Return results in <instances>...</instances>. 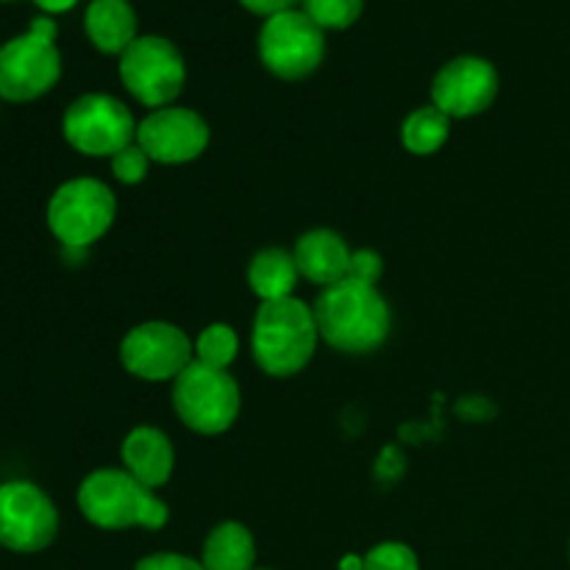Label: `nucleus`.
Masks as SVG:
<instances>
[{"mask_svg": "<svg viewBox=\"0 0 570 570\" xmlns=\"http://www.w3.org/2000/svg\"><path fill=\"white\" fill-rule=\"evenodd\" d=\"M351 250L340 234L328 232V228H317V232L304 234L295 245V265L298 273H304L309 282L332 287V284L343 282L351 271Z\"/></svg>", "mask_w": 570, "mask_h": 570, "instance_id": "4468645a", "label": "nucleus"}, {"mask_svg": "<svg viewBox=\"0 0 570 570\" xmlns=\"http://www.w3.org/2000/svg\"><path fill=\"white\" fill-rule=\"evenodd\" d=\"M295 0H243L245 9H250L254 14H265V17H276L282 11L293 9Z\"/></svg>", "mask_w": 570, "mask_h": 570, "instance_id": "a878e982", "label": "nucleus"}, {"mask_svg": "<svg viewBox=\"0 0 570 570\" xmlns=\"http://www.w3.org/2000/svg\"><path fill=\"white\" fill-rule=\"evenodd\" d=\"M499 92L493 65L476 56H462L438 72L432 87L434 106L449 117H471L488 109Z\"/></svg>", "mask_w": 570, "mask_h": 570, "instance_id": "ddd939ff", "label": "nucleus"}, {"mask_svg": "<svg viewBox=\"0 0 570 570\" xmlns=\"http://www.w3.org/2000/svg\"><path fill=\"white\" fill-rule=\"evenodd\" d=\"M449 139V115L438 106L412 111L404 122V145L412 154H434Z\"/></svg>", "mask_w": 570, "mask_h": 570, "instance_id": "6ab92c4d", "label": "nucleus"}, {"mask_svg": "<svg viewBox=\"0 0 570 570\" xmlns=\"http://www.w3.org/2000/svg\"><path fill=\"white\" fill-rule=\"evenodd\" d=\"M120 356L134 376L165 382L178 379L193 365V345L187 334L170 323H145L128 332L120 345Z\"/></svg>", "mask_w": 570, "mask_h": 570, "instance_id": "9b49d317", "label": "nucleus"}, {"mask_svg": "<svg viewBox=\"0 0 570 570\" xmlns=\"http://www.w3.org/2000/svg\"><path fill=\"white\" fill-rule=\"evenodd\" d=\"M137 570H206V568L181 554H154V557H145V560L137 566Z\"/></svg>", "mask_w": 570, "mask_h": 570, "instance_id": "393cba45", "label": "nucleus"}, {"mask_svg": "<svg viewBox=\"0 0 570 570\" xmlns=\"http://www.w3.org/2000/svg\"><path fill=\"white\" fill-rule=\"evenodd\" d=\"M312 312L321 337L345 354H367L390 332L387 301L379 295L376 284L360 278L345 276L323 289Z\"/></svg>", "mask_w": 570, "mask_h": 570, "instance_id": "f257e3e1", "label": "nucleus"}, {"mask_svg": "<svg viewBox=\"0 0 570 570\" xmlns=\"http://www.w3.org/2000/svg\"><path fill=\"white\" fill-rule=\"evenodd\" d=\"M87 33L104 53H126L137 33V17L126 0H92L87 9Z\"/></svg>", "mask_w": 570, "mask_h": 570, "instance_id": "dca6fc26", "label": "nucleus"}, {"mask_svg": "<svg viewBox=\"0 0 570 570\" xmlns=\"http://www.w3.org/2000/svg\"><path fill=\"white\" fill-rule=\"evenodd\" d=\"M37 6L45 11H67L76 6V0H37Z\"/></svg>", "mask_w": 570, "mask_h": 570, "instance_id": "bb28decb", "label": "nucleus"}, {"mask_svg": "<svg viewBox=\"0 0 570 570\" xmlns=\"http://www.w3.org/2000/svg\"><path fill=\"white\" fill-rule=\"evenodd\" d=\"M126 471L148 490L159 488L173 473V445L159 429L139 426L122 443Z\"/></svg>", "mask_w": 570, "mask_h": 570, "instance_id": "2eb2a0df", "label": "nucleus"}, {"mask_svg": "<svg viewBox=\"0 0 570 570\" xmlns=\"http://www.w3.org/2000/svg\"><path fill=\"white\" fill-rule=\"evenodd\" d=\"M326 39L323 28L315 26L304 11H282L267 17L259 33V53L267 70L282 78H304L321 65Z\"/></svg>", "mask_w": 570, "mask_h": 570, "instance_id": "6e6552de", "label": "nucleus"}, {"mask_svg": "<svg viewBox=\"0 0 570 570\" xmlns=\"http://www.w3.org/2000/svg\"><path fill=\"white\" fill-rule=\"evenodd\" d=\"M304 14L321 28H348L360 17L362 0H301Z\"/></svg>", "mask_w": 570, "mask_h": 570, "instance_id": "412c9836", "label": "nucleus"}, {"mask_svg": "<svg viewBox=\"0 0 570 570\" xmlns=\"http://www.w3.org/2000/svg\"><path fill=\"white\" fill-rule=\"evenodd\" d=\"M53 37V22L39 17L26 37L11 39L0 48V98L22 104L45 95L59 81L61 59Z\"/></svg>", "mask_w": 570, "mask_h": 570, "instance_id": "20e7f679", "label": "nucleus"}, {"mask_svg": "<svg viewBox=\"0 0 570 570\" xmlns=\"http://www.w3.org/2000/svg\"><path fill=\"white\" fill-rule=\"evenodd\" d=\"M315 312L298 298L265 301L254 323V356L271 376H293L315 354Z\"/></svg>", "mask_w": 570, "mask_h": 570, "instance_id": "f03ea898", "label": "nucleus"}, {"mask_svg": "<svg viewBox=\"0 0 570 570\" xmlns=\"http://www.w3.org/2000/svg\"><path fill=\"white\" fill-rule=\"evenodd\" d=\"M178 417L200 434H220L237 421L239 387L226 371L195 360L173 387Z\"/></svg>", "mask_w": 570, "mask_h": 570, "instance_id": "39448f33", "label": "nucleus"}, {"mask_svg": "<svg viewBox=\"0 0 570 570\" xmlns=\"http://www.w3.org/2000/svg\"><path fill=\"white\" fill-rule=\"evenodd\" d=\"M65 137L87 156H117L137 137V126L131 111L111 95H83L67 109Z\"/></svg>", "mask_w": 570, "mask_h": 570, "instance_id": "0eeeda50", "label": "nucleus"}, {"mask_svg": "<svg viewBox=\"0 0 570 570\" xmlns=\"http://www.w3.org/2000/svg\"><path fill=\"white\" fill-rule=\"evenodd\" d=\"M340 570H365V560H360V557H343V562H340Z\"/></svg>", "mask_w": 570, "mask_h": 570, "instance_id": "cd10ccee", "label": "nucleus"}, {"mask_svg": "<svg viewBox=\"0 0 570 570\" xmlns=\"http://www.w3.org/2000/svg\"><path fill=\"white\" fill-rule=\"evenodd\" d=\"M148 154H145L139 145H128L120 154L111 156V170H115V176L120 178V181L137 184L142 181L145 173H148Z\"/></svg>", "mask_w": 570, "mask_h": 570, "instance_id": "5701e85b", "label": "nucleus"}, {"mask_svg": "<svg viewBox=\"0 0 570 570\" xmlns=\"http://www.w3.org/2000/svg\"><path fill=\"white\" fill-rule=\"evenodd\" d=\"M365 570H417V557L404 543H382L365 557Z\"/></svg>", "mask_w": 570, "mask_h": 570, "instance_id": "4be33fe9", "label": "nucleus"}, {"mask_svg": "<svg viewBox=\"0 0 570 570\" xmlns=\"http://www.w3.org/2000/svg\"><path fill=\"white\" fill-rule=\"evenodd\" d=\"M195 354L204 365L226 371V365H232L234 356H237V334H234L232 326L215 323L206 332H200L198 343H195Z\"/></svg>", "mask_w": 570, "mask_h": 570, "instance_id": "aec40b11", "label": "nucleus"}, {"mask_svg": "<svg viewBox=\"0 0 570 570\" xmlns=\"http://www.w3.org/2000/svg\"><path fill=\"white\" fill-rule=\"evenodd\" d=\"M209 128L189 109H159L145 117L137 128V145L148 159L165 165H181L204 154Z\"/></svg>", "mask_w": 570, "mask_h": 570, "instance_id": "f8f14e48", "label": "nucleus"}, {"mask_svg": "<svg viewBox=\"0 0 570 570\" xmlns=\"http://www.w3.org/2000/svg\"><path fill=\"white\" fill-rule=\"evenodd\" d=\"M59 515L48 495L31 482H9L0 488V546L20 554L53 543Z\"/></svg>", "mask_w": 570, "mask_h": 570, "instance_id": "9d476101", "label": "nucleus"}, {"mask_svg": "<svg viewBox=\"0 0 570 570\" xmlns=\"http://www.w3.org/2000/svg\"><path fill=\"white\" fill-rule=\"evenodd\" d=\"M351 278H360V282L376 284V278L382 276V259H379L373 250H354L351 256Z\"/></svg>", "mask_w": 570, "mask_h": 570, "instance_id": "b1692460", "label": "nucleus"}, {"mask_svg": "<svg viewBox=\"0 0 570 570\" xmlns=\"http://www.w3.org/2000/svg\"><path fill=\"white\" fill-rule=\"evenodd\" d=\"M254 557V538L239 523H220L204 546L206 570H250Z\"/></svg>", "mask_w": 570, "mask_h": 570, "instance_id": "a211bd4d", "label": "nucleus"}, {"mask_svg": "<svg viewBox=\"0 0 570 570\" xmlns=\"http://www.w3.org/2000/svg\"><path fill=\"white\" fill-rule=\"evenodd\" d=\"M78 507L104 529H161L167 523V507L128 471H95L83 479Z\"/></svg>", "mask_w": 570, "mask_h": 570, "instance_id": "7ed1b4c3", "label": "nucleus"}, {"mask_svg": "<svg viewBox=\"0 0 570 570\" xmlns=\"http://www.w3.org/2000/svg\"><path fill=\"white\" fill-rule=\"evenodd\" d=\"M248 282L262 301L293 298L295 282H298V265H295L287 250L267 248L250 262Z\"/></svg>", "mask_w": 570, "mask_h": 570, "instance_id": "f3484780", "label": "nucleus"}, {"mask_svg": "<svg viewBox=\"0 0 570 570\" xmlns=\"http://www.w3.org/2000/svg\"><path fill=\"white\" fill-rule=\"evenodd\" d=\"M120 76L128 92L145 106H165L181 92L184 61L176 45L161 37L134 39L120 59Z\"/></svg>", "mask_w": 570, "mask_h": 570, "instance_id": "1a4fd4ad", "label": "nucleus"}, {"mask_svg": "<svg viewBox=\"0 0 570 570\" xmlns=\"http://www.w3.org/2000/svg\"><path fill=\"white\" fill-rule=\"evenodd\" d=\"M115 220V195L95 178L61 184L48 206V226L67 248H87L109 232Z\"/></svg>", "mask_w": 570, "mask_h": 570, "instance_id": "423d86ee", "label": "nucleus"}]
</instances>
